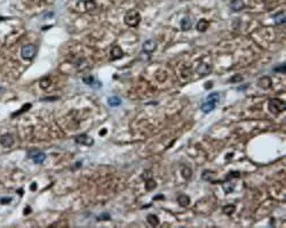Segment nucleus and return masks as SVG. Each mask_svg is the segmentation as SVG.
<instances>
[{
	"mask_svg": "<svg viewBox=\"0 0 286 228\" xmlns=\"http://www.w3.org/2000/svg\"><path fill=\"white\" fill-rule=\"evenodd\" d=\"M235 211V205H232V204H230V205H225L224 208H223V212H224L225 215H232Z\"/></svg>",
	"mask_w": 286,
	"mask_h": 228,
	"instance_id": "b1692460",
	"label": "nucleus"
},
{
	"mask_svg": "<svg viewBox=\"0 0 286 228\" xmlns=\"http://www.w3.org/2000/svg\"><path fill=\"white\" fill-rule=\"evenodd\" d=\"M270 112L273 113V114H278V113H282L283 111H285V102L279 98H273L269 100V105H268Z\"/></svg>",
	"mask_w": 286,
	"mask_h": 228,
	"instance_id": "7ed1b4c3",
	"label": "nucleus"
},
{
	"mask_svg": "<svg viewBox=\"0 0 286 228\" xmlns=\"http://www.w3.org/2000/svg\"><path fill=\"white\" fill-rule=\"evenodd\" d=\"M156 47H157L156 41L152 40V39H149L147 41H144L142 45L143 52H147V54H150V52H155V50H156Z\"/></svg>",
	"mask_w": 286,
	"mask_h": 228,
	"instance_id": "423d86ee",
	"label": "nucleus"
},
{
	"mask_svg": "<svg viewBox=\"0 0 286 228\" xmlns=\"http://www.w3.org/2000/svg\"><path fill=\"white\" fill-rule=\"evenodd\" d=\"M273 18H275L276 24H285V13L284 12H279L278 14H276Z\"/></svg>",
	"mask_w": 286,
	"mask_h": 228,
	"instance_id": "dca6fc26",
	"label": "nucleus"
},
{
	"mask_svg": "<svg viewBox=\"0 0 286 228\" xmlns=\"http://www.w3.org/2000/svg\"><path fill=\"white\" fill-rule=\"evenodd\" d=\"M76 143L78 144H81V145H85V146H92L94 144V139L87 135H79L76 137Z\"/></svg>",
	"mask_w": 286,
	"mask_h": 228,
	"instance_id": "39448f33",
	"label": "nucleus"
},
{
	"mask_svg": "<svg viewBox=\"0 0 286 228\" xmlns=\"http://www.w3.org/2000/svg\"><path fill=\"white\" fill-rule=\"evenodd\" d=\"M211 71H212V67H211V65L207 64V63H203V64H200L199 66L197 67V73L199 74V75H201V77L207 75L208 73H211Z\"/></svg>",
	"mask_w": 286,
	"mask_h": 228,
	"instance_id": "6e6552de",
	"label": "nucleus"
},
{
	"mask_svg": "<svg viewBox=\"0 0 286 228\" xmlns=\"http://www.w3.org/2000/svg\"><path fill=\"white\" fill-rule=\"evenodd\" d=\"M245 7L243 0H232L230 4V8L232 9V12H239Z\"/></svg>",
	"mask_w": 286,
	"mask_h": 228,
	"instance_id": "9b49d317",
	"label": "nucleus"
},
{
	"mask_svg": "<svg viewBox=\"0 0 286 228\" xmlns=\"http://www.w3.org/2000/svg\"><path fill=\"white\" fill-rule=\"evenodd\" d=\"M191 26H192V22H191V20L189 17H184L182 21H181V27H182L183 31L190 30Z\"/></svg>",
	"mask_w": 286,
	"mask_h": 228,
	"instance_id": "2eb2a0df",
	"label": "nucleus"
},
{
	"mask_svg": "<svg viewBox=\"0 0 286 228\" xmlns=\"http://www.w3.org/2000/svg\"><path fill=\"white\" fill-rule=\"evenodd\" d=\"M82 80H84V82H85L86 85H88V86L96 87L95 83L97 81H95V80H94V78L92 77V75H87V77H84V78H82Z\"/></svg>",
	"mask_w": 286,
	"mask_h": 228,
	"instance_id": "412c9836",
	"label": "nucleus"
},
{
	"mask_svg": "<svg viewBox=\"0 0 286 228\" xmlns=\"http://www.w3.org/2000/svg\"><path fill=\"white\" fill-rule=\"evenodd\" d=\"M122 104V99L119 98V97H117V96H112V97H110L109 98V105L110 106H119Z\"/></svg>",
	"mask_w": 286,
	"mask_h": 228,
	"instance_id": "6ab92c4d",
	"label": "nucleus"
},
{
	"mask_svg": "<svg viewBox=\"0 0 286 228\" xmlns=\"http://www.w3.org/2000/svg\"><path fill=\"white\" fill-rule=\"evenodd\" d=\"M222 187H223V190H224L225 193L228 194V193H231V192L234 190L235 184H234V183H230V181H225V183H223Z\"/></svg>",
	"mask_w": 286,
	"mask_h": 228,
	"instance_id": "aec40b11",
	"label": "nucleus"
},
{
	"mask_svg": "<svg viewBox=\"0 0 286 228\" xmlns=\"http://www.w3.org/2000/svg\"><path fill=\"white\" fill-rule=\"evenodd\" d=\"M79 1H81V2H86V1H88V0H79Z\"/></svg>",
	"mask_w": 286,
	"mask_h": 228,
	"instance_id": "c9c22d12",
	"label": "nucleus"
},
{
	"mask_svg": "<svg viewBox=\"0 0 286 228\" xmlns=\"http://www.w3.org/2000/svg\"><path fill=\"white\" fill-rule=\"evenodd\" d=\"M97 219L99 220H109L110 219V215H109L108 213H103V215H101Z\"/></svg>",
	"mask_w": 286,
	"mask_h": 228,
	"instance_id": "2f4dec72",
	"label": "nucleus"
},
{
	"mask_svg": "<svg viewBox=\"0 0 286 228\" xmlns=\"http://www.w3.org/2000/svg\"><path fill=\"white\" fill-rule=\"evenodd\" d=\"M36 52H37V48L35 45H25L22 48L21 55L24 60H32L36 56Z\"/></svg>",
	"mask_w": 286,
	"mask_h": 228,
	"instance_id": "20e7f679",
	"label": "nucleus"
},
{
	"mask_svg": "<svg viewBox=\"0 0 286 228\" xmlns=\"http://www.w3.org/2000/svg\"><path fill=\"white\" fill-rule=\"evenodd\" d=\"M141 22V15L137 10L135 9H132L128 13L125 15V23L128 26H132V27H135L137 26Z\"/></svg>",
	"mask_w": 286,
	"mask_h": 228,
	"instance_id": "f03ea898",
	"label": "nucleus"
},
{
	"mask_svg": "<svg viewBox=\"0 0 286 228\" xmlns=\"http://www.w3.org/2000/svg\"><path fill=\"white\" fill-rule=\"evenodd\" d=\"M242 80H243V77H242V75H238V74H237V75H234V77L231 78L229 81L231 82V83H235L236 81L238 82V81H242Z\"/></svg>",
	"mask_w": 286,
	"mask_h": 228,
	"instance_id": "c756f323",
	"label": "nucleus"
},
{
	"mask_svg": "<svg viewBox=\"0 0 286 228\" xmlns=\"http://www.w3.org/2000/svg\"><path fill=\"white\" fill-rule=\"evenodd\" d=\"M142 179L143 180H145V181L152 179V172L150 171V170H145L142 175Z\"/></svg>",
	"mask_w": 286,
	"mask_h": 228,
	"instance_id": "393cba45",
	"label": "nucleus"
},
{
	"mask_svg": "<svg viewBox=\"0 0 286 228\" xmlns=\"http://www.w3.org/2000/svg\"><path fill=\"white\" fill-rule=\"evenodd\" d=\"M191 173H192V171H191L190 168H188V167H184V168L182 169V176L183 178H186V179H189L191 177Z\"/></svg>",
	"mask_w": 286,
	"mask_h": 228,
	"instance_id": "5701e85b",
	"label": "nucleus"
},
{
	"mask_svg": "<svg viewBox=\"0 0 286 228\" xmlns=\"http://www.w3.org/2000/svg\"><path fill=\"white\" fill-rule=\"evenodd\" d=\"M29 157H31V159L35 161L36 163H43V161H45V159H46V155L43 154V152H38V151H31L29 152Z\"/></svg>",
	"mask_w": 286,
	"mask_h": 228,
	"instance_id": "0eeeda50",
	"label": "nucleus"
},
{
	"mask_svg": "<svg viewBox=\"0 0 286 228\" xmlns=\"http://www.w3.org/2000/svg\"><path fill=\"white\" fill-rule=\"evenodd\" d=\"M39 85H40V87H41L43 89H46V88H48V87L51 86V79L45 78V79H43V80L39 82Z\"/></svg>",
	"mask_w": 286,
	"mask_h": 228,
	"instance_id": "4be33fe9",
	"label": "nucleus"
},
{
	"mask_svg": "<svg viewBox=\"0 0 286 228\" xmlns=\"http://www.w3.org/2000/svg\"><path fill=\"white\" fill-rule=\"evenodd\" d=\"M10 201H12V197H2V198H0V203H2V204H8V203H10Z\"/></svg>",
	"mask_w": 286,
	"mask_h": 228,
	"instance_id": "7c9ffc66",
	"label": "nucleus"
},
{
	"mask_svg": "<svg viewBox=\"0 0 286 228\" xmlns=\"http://www.w3.org/2000/svg\"><path fill=\"white\" fill-rule=\"evenodd\" d=\"M220 102V94L217 92H212L207 96V98L205 100L203 105H201V111L204 113L212 112L214 108L216 107V105Z\"/></svg>",
	"mask_w": 286,
	"mask_h": 228,
	"instance_id": "f257e3e1",
	"label": "nucleus"
},
{
	"mask_svg": "<svg viewBox=\"0 0 286 228\" xmlns=\"http://www.w3.org/2000/svg\"><path fill=\"white\" fill-rule=\"evenodd\" d=\"M147 220H148V223L151 225V226H153V227H156V226L159 225V219H158V217H157L156 215H149L147 217Z\"/></svg>",
	"mask_w": 286,
	"mask_h": 228,
	"instance_id": "f3484780",
	"label": "nucleus"
},
{
	"mask_svg": "<svg viewBox=\"0 0 286 228\" xmlns=\"http://www.w3.org/2000/svg\"><path fill=\"white\" fill-rule=\"evenodd\" d=\"M0 143H1V145H2V146L10 147L14 144V138H13L12 135L7 133V135H4L2 137L0 138Z\"/></svg>",
	"mask_w": 286,
	"mask_h": 228,
	"instance_id": "9d476101",
	"label": "nucleus"
},
{
	"mask_svg": "<svg viewBox=\"0 0 286 228\" xmlns=\"http://www.w3.org/2000/svg\"><path fill=\"white\" fill-rule=\"evenodd\" d=\"M28 212H30V208H26L25 211H24V213H28Z\"/></svg>",
	"mask_w": 286,
	"mask_h": 228,
	"instance_id": "72a5a7b5",
	"label": "nucleus"
},
{
	"mask_svg": "<svg viewBox=\"0 0 286 228\" xmlns=\"http://www.w3.org/2000/svg\"><path fill=\"white\" fill-rule=\"evenodd\" d=\"M36 187H37V185H36V184H32V185H31V190H36Z\"/></svg>",
	"mask_w": 286,
	"mask_h": 228,
	"instance_id": "473e14b6",
	"label": "nucleus"
},
{
	"mask_svg": "<svg viewBox=\"0 0 286 228\" xmlns=\"http://www.w3.org/2000/svg\"><path fill=\"white\" fill-rule=\"evenodd\" d=\"M214 176H215V173L213 171H211V170H205V171L203 172V175H201V178H203L204 180L211 181L214 179Z\"/></svg>",
	"mask_w": 286,
	"mask_h": 228,
	"instance_id": "a211bd4d",
	"label": "nucleus"
},
{
	"mask_svg": "<svg viewBox=\"0 0 286 228\" xmlns=\"http://www.w3.org/2000/svg\"><path fill=\"white\" fill-rule=\"evenodd\" d=\"M156 186H157V184L153 180H152V179H150V180H147V185H145V187H147L148 190H151L152 188H155Z\"/></svg>",
	"mask_w": 286,
	"mask_h": 228,
	"instance_id": "cd10ccee",
	"label": "nucleus"
},
{
	"mask_svg": "<svg viewBox=\"0 0 286 228\" xmlns=\"http://www.w3.org/2000/svg\"><path fill=\"white\" fill-rule=\"evenodd\" d=\"M271 85H273L271 79L269 77H267V75L260 78L259 81H258V86L260 87V88H262V89H269V88L271 87Z\"/></svg>",
	"mask_w": 286,
	"mask_h": 228,
	"instance_id": "1a4fd4ad",
	"label": "nucleus"
},
{
	"mask_svg": "<svg viewBox=\"0 0 286 228\" xmlns=\"http://www.w3.org/2000/svg\"><path fill=\"white\" fill-rule=\"evenodd\" d=\"M105 132H107V131H105V130H103V131H101V132H100V135H104Z\"/></svg>",
	"mask_w": 286,
	"mask_h": 228,
	"instance_id": "f704fd0d",
	"label": "nucleus"
},
{
	"mask_svg": "<svg viewBox=\"0 0 286 228\" xmlns=\"http://www.w3.org/2000/svg\"><path fill=\"white\" fill-rule=\"evenodd\" d=\"M273 71H275V72H278V73H285V63L278 65L276 67H273Z\"/></svg>",
	"mask_w": 286,
	"mask_h": 228,
	"instance_id": "bb28decb",
	"label": "nucleus"
},
{
	"mask_svg": "<svg viewBox=\"0 0 286 228\" xmlns=\"http://www.w3.org/2000/svg\"><path fill=\"white\" fill-rule=\"evenodd\" d=\"M124 52H122V48L119 46H113L112 49H111V60H119L122 58Z\"/></svg>",
	"mask_w": 286,
	"mask_h": 228,
	"instance_id": "f8f14e48",
	"label": "nucleus"
},
{
	"mask_svg": "<svg viewBox=\"0 0 286 228\" xmlns=\"http://www.w3.org/2000/svg\"><path fill=\"white\" fill-rule=\"evenodd\" d=\"M209 26V22L207 21V20H200L198 23H197V30L199 31V32H205V31L207 30V27Z\"/></svg>",
	"mask_w": 286,
	"mask_h": 228,
	"instance_id": "4468645a",
	"label": "nucleus"
},
{
	"mask_svg": "<svg viewBox=\"0 0 286 228\" xmlns=\"http://www.w3.org/2000/svg\"><path fill=\"white\" fill-rule=\"evenodd\" d=\"M239 176H240V175H239L238 171H231L229 175L227 176V180H230V179H232V178H238Z\"/></svg>",
	"mask_w": 286,
	"mask_h": 228,
	"instance_id": "c85d7f7f",
	"label": "nucleus"
},
{
	"mask_svg": "<svg viewBox=\"0 0 286 228\" xmlns=\"http://www.w3.org/2000/svg\"><path fill=\"white\" fill-rule=\"evenodd\" d=\"M86 4V9L87 10H93V9H95L96 5L95 2H94V0H88V1H86L85 2Z\"/></svg>",
	"mask_w": 286,
	"mask_h": 228,
	"instance_id": "a878e982",
	"label": "nucleus"
},
{
	"mask_svg": "<svg viewBox=\"0 0 286 228\" xmlns=\"http://www.w3.org/2000/svg\"><path fill=\"white\" fill-rule=\"evenodd\" d=\"M178 202H179V204H180L181 207H188V205L190 204V198H189V196H188V195H186V194H182V195H179Z\"/></svg>",
	"mask_w": 286,
	"mask_h": 228,
	"instance_id": "ddd939ff",
	"label": "nucleus"
}]
</instances>
